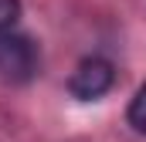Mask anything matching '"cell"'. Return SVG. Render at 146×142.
<instances>
[{
  "label": "cell",
  "instance_id": "cell-1",
  "mask_svg": "<svg viewBox=\"0 0 146 142\" xmlns=\"http://www.w3.org/2000/svg\"><path fill=\"white\" fill-rule=\"evenodd\" d=\"M37 71V47L24 34H0V78L10 85L31 81Z\"/></svg>",
  "mask_w": 146,
  "mask_h": 142
},
{
  "label": "cell",
  "instance_id": "cell-2",
  "mask_svg": "<svg viewBox=\"0 0 146 142\" xmlns=\"http://www.w3.org/2000/svg\"><path fill=\"white\" fill-rule=\"evenodd\" d=\"M112 81H115V71L106 58H85L68 78V91L78 102H95L112 88Z\"/></svg>",
  "mask_w": 146,
  "mask_h": 142
},
{
  "label": "cell",
  "instance_id": "cell-3",
  "mask_svg": "<svg viewBox=\"0 0 146 142\" xmlns=\"http://www.w3.org/2000/svg\"><path fill=\"white\" fill-rule=\"evenodd\" d=\"M126 118H129V125H133L136 132H146V85L139 88V91H136V95H133Z\"/></svg>",
  "mask_w": 146,
  "mask_h": 142
},
{
  "label": "cell",
  "instance_id": "cell-4",
  "mask_svg": "<svg viewBox=\"0 0 146 142\" xmlns=\"http://www.w3.org/2000/svg\"><path fill=\"white\" fill-rule=\"evenodd\" d=\"M21 20V0H0V34H7Z\"/></svg>",
  "mask_w": 146,
  "mask_h": 142
}]
</instances>
